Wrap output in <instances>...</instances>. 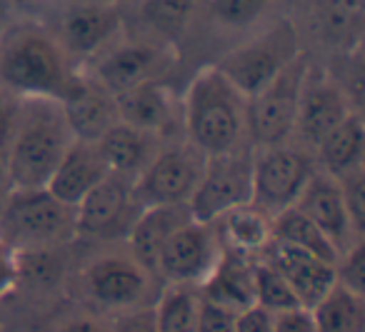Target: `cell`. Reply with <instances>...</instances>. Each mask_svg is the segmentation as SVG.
<instances>
[{
  "instance_id": "31",
  "label": "cell",
  "mask_w": 365,
  "mask_h": 332,
  "mask_svg": "<svg viewBox=\"0 0 365 332\" xmlns=\"http://www.w3.org/2000/svg\"><path fill=\"white\" fill-rule=\"evenodd\" d=\"M200 6L223 31H248L268 18L275 0H200Z\"/></svg>"
},
{
  "instance_id": "27",
  "label": "cell",
  "mask_w": 365,
  "mask_h": 332,
  "mask_svg": "<svg viewBox=\"0 0 365 332\" xmlns=\"http://www.w3.org/2000/svg\"><path fill=\"white\" fill-rule=\"evenodd\" d=\"M315 332H365V297L335 282L328 295L310 307Z\"/></svg>"
},
{
  "instance_id": "33",
  "label": "cell",
  "mask_w": 365,
  "mask_h": 332,
  "mask_svg": "<svg viewBox=\"0 0 365 332\" xmlns=\"http://www.w3.org/2000/svg\"><path fill=\"white\" fill-rule=\"evenodd\" d=\"M335 282L343 285L345 290L365 297V242L358 240L340 252L335 262Z\"/></svg>"
},
{
  "instance_id": "22",
  "label": "cell",
  "mask_w": 365,
  "mask_h": 332,
  "mask_svg": "<svg viewBox=\"0 0 365 332\" xmlns=\"http://www.w3.org/2000/svg\"><path fill=\"white\" fill-rule=\"evenodd\" d=\"M190 217L188 205H155L143 207L128 230V250L130 255L155 277V265L168 237L182 227ZM158 282V280H155Z\"/></svg>"
},
{
  "instance_id": "5",
  "label": "cell",
  "mask_w": 365,
  "mask_h": 332,
  "mask_svg": "<svg viewBox=\"0 0 365 332\" xmlns=\"http://www.w3.org/2000/svg\"><path fill=\"white\" fill-rule=\"evenodd\" d=\"M300 53L303 48H300L298 28L293 21L283 18V21L270 23L268 28L250 36L238 48L228 51L215 63V68L245 98H250L260 88L268 85L275 76H280Z\"/></svg>"
},
{
  "instance_id": "42",
  "label": "cell",
  "mask_w": 365,
  "mask_h": 332,
  "mask_svg": "<svg viewBox=\"0 0 365 332\" xmlns=\"http://www.w3.org/2000/svg\"><path fill=\"white\" fill-rule=\"evenodd\" d=\"M11 180H8V172H6V165L0 162V210H3V205H6L8 195H11Z\"/></svg>"
},
{
  "instance_id": "30",
  "label": "cell",
  "mask_w": 365,
  "mask_h": 332,
  "mask_svg": "<svg viewBox=\"0 0 365 332\" xmlns=\"http://www.w3.org/2000/svg\"><path fill=\"white\" fill-rule=\"evenodd\" d=\"M200 11V0H143L140 18L163 43H175Z\"/></svg>"
},
{
  "instance_id": "11",
  "label": "cell",
  "mask_w": 365,
  "mask_h": 332,
  "mask_svg": "<svg viewBox=\"0 0 365 332\" xmlns=\"http://www.w3.org/2000/svg\"><path fill=\"white\" fill-rule=\"evenodd\" d=\"M173 63V46L163 41H123L113 43L98 58H93L86 71L101 83L113 98L148 81H160Z\"/></svg>"
},
{
  "instance_id": "4",
  "label": "cell",
  "mask_w": 365,
  "mask_h": 332,
  "mask_svg": "<svg viewBox=\"0 0 365 332\" xmlns=\"http://www.w3.org/2000/svg\"><path fill=\"white\" fill-rule=\"evenodd\" d=\"M76 237V207L53 197L46 187L11 190L0 210V240L21 257L56 250Z\"/></svg>"
},
{
  "instance_id": "14",
  "label": "cell",
  "mask_w": 365,
  "mask_h": 332,
  "mask_svg": "<svg viewBox=\"0 0 365 332\" xmlns=\"http://www.w3.org/2000/svg\"><path fill=\"white\" fill-rule=\"evenodd\" d=\"M123 31V13L110 0H86L71 6L61 18L58 43L73 66H83L98 58L118 41Z\"/></svg>"
},
{
  "instance_id": "15",
  "label": "cell",
  "mask_w": 365,
  "mask_h": 332,
  "mask_svg": "<svg viewBox=\"0 0 365 332\" xmlns=\"http://www.w3.org/2000/svg\"><path fill=\"white\" fill-rule=\"evenodd\" d=\"M138 212H140V205L133 192V180L120 175H108L76 205V235H128Z\"/></svg>"
},
{
  "instance_id": "39",
  "label": "cell",
  "mask_w": 365,
  "mask_h": 332,
  "mask_svg": "<svg viewBox=\"0 0 365 332\" xmlns=\"http://www.w3.org/2000/svg\"><path fill=\"white\" fill-rule=\"evenodd\" d=\"M273 332H315L313 312L308 307H290V310L275 312Z\"/></svg>"
},
{
  "instance_id": "26",
  "label": "cell",
  "mask_w": 365,
  "mask_h": 332,
  "mask_svg": "<svg viewBox=\"0 0 365 332\" xmlns=\"http://www.w3.org/2000/svg\"><path fill=\"white\" fill-rule=\"evenodd\" d=\"M223 252L243 257H260L273 242V217L260 212L255 205L245 202L213 222Z\"/></svg>"
},
{
  "instance_id": "40",
  "label": "cell",
  "mask_w": 365,
  "mask_h": 332,
  "mask_svg": "<svg viewBox=\"0 0 365 332\" xmlns=\"http://www.w3.org/2000/svg\"><path fill=\"white\" fill-rule=\"evenodd\" d=\"M235 332H273V312L253 305L235 315Z\"/></svg>"
},
{
  "instance_id": "25",
  "label": "cell",
  "mask_w": 365,
  "mask_h": 332,
  "mask_svg": "<svg viewBox=\"0 0 365 332\" xmlns=\"http://www.w3.org/2000/svg\"><path fill=\"white\" fill-rule=\"evenodd\" d=\"M365 0H313V31L333 51L353 53L363 46Z\"/></svg>"
},
{
  "instance_id": "1",
  "label": "cell",
  "mask_w": 365,
  "mask_h": 332,
  "mask_svg": "<svg viewBox=\"0 0 365 332\" xmlns=\"http://www.w3.org/2000/svg\"><path fill=\"white\" fill-rule=\"evenodd\" d=\"M182 135L205 157L248 145V98L215 66L195 73L180 103Z\"/></svg>"
},
{
  "instance_id": "38",
  "label": "cell",
  "mask_w": 365,
  "mask_h": 332,
  "mask_svg": "<svg viewBox=\"0 0 365 332\" xmlns=\"http://www.w3.org/2000/svg\"><path fill=\"white\" fill-rule=\"evenodd\" d=\"M110 327H113V332H158L153 305L138 307V310L110 317Z\"/></svg>"
},
{
  "instance_id": "29",
  "label": "cell",
  "mask_w": 365,
  "mask_h": 332,
  "mask_svg": "<svg viewBox=\"0 0 365 332\" xmlns=\"http://www.w3.org/2000/svg\"><path fill=\"white\" fill-rule=\"evenodd\" d=\"M273 242L310 252V255H318L328 262H338L340 257L333 242L295 207H288L273 217Z\"/></svg>"
},
{
  "instance_id": "43",
  "label": "cell",
  "mask_w": 365,
  "mask_h": 332,
  "mask_svg": "<svg viewBox=\"0 0 365 332\" xmlns=\"http://www.w3.org/2000/svg\"><path fill=\"white\" fill-rule=\"evenodd\" d=\"M0 332H3V330H0Z\"/></svg>"
},
{
  "instance_id": "35",
  "label": "cell",
  "mask_w": 365,
  "mask_h": 332,
  "mask_svg": "<svg viewBox=\"0 0 365 332\" xmlns=\"http://www.w3.org/2000/svg\"><path fill=\"white\" fill-rule=\"evenodd\" d=\"M21 103L23 98H18L13 90H8L0 83V162L6 160V152L11 147L13 133L18 125V115H21Z\"/></svg>"
},
{
  "instance_id": "10",
  "label": "cell",
  "mask_w": 365,
  "mask_h": 332,
  "mask_svg": "<svg viewBox=\"0 0 365 332\" xmlns=\"http://www.w3.org/2000/svg\"><path fill=\"white\" fill-rule=\"evenodd\" d=\"M253 152L255 147L248 142L238 150L205 157L203 175H200L198 187L188 200V210L193 220L215 222L228 210L250 202Z\"/></svg>"
},
{
  "instance_id": "32",
  "label": "cell",
  "mask_w": 365,
  "mask_h": 332,
  "mask_svg": "<svg viewBox=\"0 0 365 332\" xmlns=\"http://www.w3.org/2000/svg\"><path fill=\"white\" fill-rule=\"evenodd\" d=\"M255 305L265 307L268 312H283L290 307H303L298 302V297L293 295V290L288 287L285 277L270 265L265 257H255Z\"/></svg>"
},
{
  "instance_id": "6",
  "label": "cell",
  "mask_w": 365,
  "mask_h": 332,
  "mask_svg": "<svg viewBox=\"0 0 365 332\" xmlns=\"http://www.w3.org/2000/svg\"><path fill=\"white\" fill-rule=\"evenodd\" d=\"M315 170L318 165L313 152L293 140L273 147H255L250 205L268 217H275L295 205Z\"/></svg>"
},
{
  "instance_id": "23",
  "label": "cell",
  "mask_w": 365,
  "mask_h": 332,
  "mask_svg": "<svg viewBox=\"0 0 365 332\" xmlns=\"http://www.w3.org/2000/svg\"><path fill=\"white\" fill-rule=\"evenodd\" d=\"M160 142V138L118 120L101 140H96V147L110 175H120L135 182V177L145 170V165L158 152Z\"/></svg>"
},
{
  "instance_id": "12",
  "label": "cell",
  "mask_w": 365,
  "mask_h": 332,
  "mask_svg": "<svg viewBox=\"0 0 365 332\" xmlns=\"http://www.w3.org/2000/svg\"><path fill=\"white\" fill-rule=\"evenodd\" d=\"M223 247L213 222L188 220L178 227L163 245L155 265L158 285H195L198 287L218 265Z\"/></svg>"
},
{
  "instance_id": "2",
  "label": "cell",
  "mask_w": 365,
  "mask_h": 332,
  "mask_svg": "<svg viewBox=\"0 0 365 332\" xmlns=\"http://www.w3.org/2000/svg\"><path fill=\"white\" fill-rule=\"evenodd\" d=\"M76 73L58 38L46 28L21 23L0 38V83L23 100L61 103Z\"/></svg>"
},
{
  "instance_id": "13",
  "label": "cell",
  "mask_w": 365,
  "mask_h": 332,
  "mask_svg": "<svg viewBox=\"0 0 365 332\" xmlns=\"http://www.w3.org/2000/svg\"><path fill=\"white\" fill-rule=\"evenodd\" d=\"M353 110V103L348 100V95L338 85L333 73L310 63L303 81V90H300L293 142H298V145L308 147L313 152L318 147V142L335 125H340Z\"/></svg>"
},
{
  "instance_id": "41",
  "label": "cell",
  "mask_w": 365,
  "mask_h": 332,
  "mask_svg": "<svg viewBox=\"0 0 365 332\" xmlns=\"http://www.w3.org/2000/svg\"><path fill=\"white\" fill-rule=\"evenodd\" d=\"M56 332H113V327H110V320H103V317L78 315V317H68L66 322H61Z\"/></svg>"
},
{
  "instance_id": "34",
  "label": "cell",
  "mask_w": 365,
  "mask_h": 332,
  "mask_svg": "<svg viewBox=\"0 0 365 332\" xmlns=\"http://www.w3.org/2000/svg\"><path fill=\"white\" fill-rule=\"evenodd\" d=\"M340 190H343L345 212H348L350 227L358 240L365 237V167L358 172L340 177Z\"/></svg>"
},
{
  "instance_id": "36",
  "label": "cell",
  "mask_w": 365,
  "mask_h": 332,
  "mask_svg": "<svg viewBox=\"0 0 365 332\" xmlns=\"http://www.w3.org/2000/svg\"><path fill=\"white\" fill-rule=\"evenodd\" d=\"M21 275V255L0 240V300L18 290Z\"/></svg>"
},
{
  "instance_id": "21",
  "label": "cell",
  "mask_w": 365,
  "mask_h": 332,
  "mask_svg": "<svg viewBox=\"0 0 365 332\" xmlns=\"http://www.w3.org/2000/svg\"><path fill=\"white\" fill-rule=\"evenodd\" d=\"M255 260L253 257L223 252L218 265L198 285V292L205 302L223 307L228 312H243L255 305Z\"/></svg>"
},
{
  "instance_id": "7",
  "label": "cell",
  "mask_w": 365,
  "mask_h": 332,
  "mask_svg": "<svg viewBox=\"0 0 365 332\" xmlns=\"http://www.w3.org/2000/svg\"><path fill=\"white\" fill-rule=\"evenodd\" d=\"M81 280L88 300L110 317L153 305L160 292L155 277L130 255V250L103 252L93 257L83 270Z\"/></svg>"
},
{
  "instance_id": "19",
  "label": "cell",
  "mask_w": 365,
  "mask_h": 332,
  "mask_svg": "<svg viewBox=\"0 0 365 332\" xmlns=\"http://www.w3.org/2000/svg\"><path fill=\"white\" fill-rule=\"evenodd\" d=\"M115 108L120 123L138 128L143 133H150L160 140L175 125V118L180 113V105L163 81L140 83V85L115 95Z\"/></svg>"
},
{
  "instance_id": "3",
  "label": "cell",
  "mask_w": 365,
  "mask_h": 332,
  "mask_svg": "<svg viewBox=\"0 0 365 332\" xmlns=\"http://www.w3.org/2000/svg\"><path fill=\"white\" fill-rule=\"evenodd\" d=\"M73 133L58 100L21 103V115L6 152V172L13 190H38L46 187L58 162L73 145Z\"/></svg>"
},
{
  "instance_id": "24",
  "label": "cell",
  "mask_w": 365,
  "mask_h": 332,
  "mask_svg": "<svg viewBox=\"0 0 365 332\" xmlns=\"http://www.w3.org/2000/svg\"><path fill=\"white\" fill-rule=\"evenodd\" d=\"M315 165L323 170L325 175L340 177L358 172L365 167V123L363 113L353 110L340 125H335L318 147L313 150Z\"/></svg>"
},
{
  "instance_id": "8",
  "label": "cell",
  "mask_w": 365,
  "mask_h": 332,
  "mask_svg": "<svg viewBox=\"0 0 365 332\" xmlns=\"http://www.w3.org/2000/svg\"><path fill=\"white\" fill-rule=\"evenodd\" d=\"M308 66L310 58L300 53L280 76L248 98V140L253 147H273L293 140Z\"/></svg>"
},
{
  "instance_id": "18",
  "label": "cell",
  "mask_w": 365,
  "mask_h": 332,
  "mask_svg": "<svg viewBox=\"0 0 365 332\" xmlns=\"http://www.w3.org/2000/svg\"><path fill=\"white\" fill-rule=\"evenodd\" d=\"M260 257H265L285 277L293 295L308 310L315 302L323 300L330 287L335 285V262H328L318 255L270 242V247Z\"/></svg>"
},
{
  "instance_id": "17",
  "label": "cell",
  "mask_w": 365,
  "mask_h": 332,
  "mask_svg": "<svg viewBox=\"0 0 365 332\" xmlns=\"http://www.w3.org/2000/svg\"><path fill=\"white\" fill-rule=\"evenodd\" d=\"M293 207L303 212L333 242L338 252H345L353 242H358V237L353 235V227H350L348 212H345L340 182L325 175L323 170H315V175L303 187Z\"/></svg>"
},
{
  "instance_id": "9",
  "label": "cell",
  "mask_w": 365,
  "mask_h": 332,
  "mask_svg": "<svg viewBox=\"0 0 365 332\" xmlns=\"http://www.w3.org/2000/svg\"><path fill=\"white\" fill-rule=\"evenodd\" d=\"M203 167L205 155L195 150L185 138L178 142H160L153 160L133 182L140 210L155 205H188L203 175Z\"/></svg>"
},
{
  "instance_id": "37",
  "label": "cell",
  "mask_w": 365,
  "mask_h": 332,
  "mask_svg": "<svg viewBox=\"0 0 365 332\" xmlns=\"http://www.w3.org/2000/svg\"><path fill=\"white\" fill-rule=\"evenodd\" d=\"M198 332H235V312H228L200 297Z\"/></svg>"
},
{
  "instance_id": "28",
  "label": "cell",
  "mask_w": 365,
  "mask_h": 332,
  "mask_svg": "<svg viewBox=\"0 0 365 332\" xmlns=\"http://www.w3.org/2000/svg\"><path fill=\"white\" fill-rule=\"evenodd\" d=\"M198 307L195 285H163L153 302L158 332H198Z\"/></svg>"
},
{
  "instance_id": "20",
  "label": "cell",
  "mask_w": 365,
  "mask_h": 332,
  "mask_svg": "<svg viewBox=\"0 0 365 332\" xmlns=\"http://www.w3.org/2000/svg\"><path fill=\"white\" fill-rule=\"evenodd\" d=\"M110 175L103 162L101 152H98L96 142L86 140H73L63 160L58 162L56 172L48 180L46 190L53 197H58L66 205L76 207L98 182H103Z\"/></svg>"
},
{
  "instance_id": "16",
  "label": "cell",
  "mask_w": 365,
  "mask_h": 332,
  "mask_svg": "<svg viewBox=\"0 0 365 332\" xmlns=\"http://www.w3.org/2000/svg\"><path fill=\"white\" fill-rule=\"evenodd\" d=\"M61 108L76 140H101L120 120L115 98L101 83L93 81L86 71H78L73 76L71 85L66 88V93L61 98Z\"/></svg>"
}]
</instances>
